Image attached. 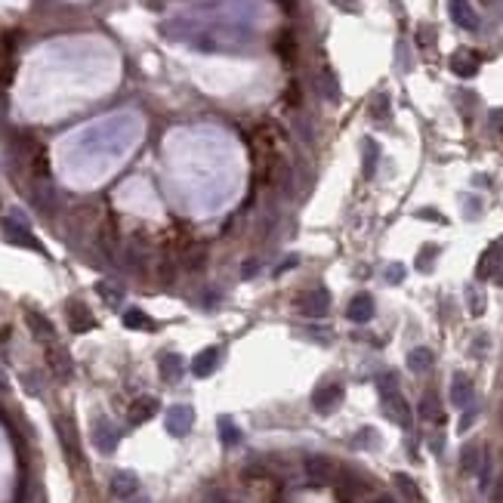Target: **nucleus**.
Here are the masks:
<instances>
[{"label": "nucleus", "instance_id": "f257e3e1", "mask_svg": "<svg viewBox=\"0 0 503 503\" xmlns=\"http://www.w3.org/2000/svg\"><path fill=\"white\" fill-rule=\"evenodd\" d=\"M380 401H383V411H386V417H389L392 423H398L401 429L411 426V408H408L405 395H401L392 373L380 377Z\"/></svg>", "mask_w": 503, "mask_h": 503}, {"label": "nucleus", "instance_id": "f03ea898", "mask_svg": "<svg viewBox=\"0 0 503 503\" xmlns=\"http://www.w3.org/2000/svg\"><path fill=\"white\" fill-rule=\"evenodd\" d=\"M297 309L303 315H312V318H321V315L330 309V293L325 291V287H309V291L303 293H297Z\"/></svg>", "mask_w": 503, "mask_h": 503}, {"label": "nucleus", "instance_id": "7ed1b4c3", "mask_svg": "<svg viewBox=\"0 0 503 503\" xmlns=\"http://www.w3.org/2000/svg\"><path fill=\"white\" fill-rule=\"evenodd\" d=\"M93 444H96V451L99 454H111L114 448H118V442H121V433H118V426L109 420V417H96L93 420Z\"/></svg>", "mask_w": 503, "mask_h": 503}, {"label": "nucleus", "instance_id": "20e7f679", "mask_svg": "<svg viewBox=\"0 0 503 503\" xmlns=\"http://www.w3.org/2000/svg\"><path fill=\"white\" fill-rule=\"evenodd\" d=\"M56 435H59V444H62V454L71 466L81 463V444H77V433H75V423L68 417H56Z\"/></svg>", "mask_w": 503, "mask_h": 503}, {"label": "nucleus", "instance_id": "39448f33", "mask_svg": "<svg viewBox=\"0 0 503 503\" xmlns=\"http://www.w3.org/2000/svg\"><path fill=\"white\" fill-rule=\"evenodd\" d=\"M192 423H195V411H192L189 405H173V408L167 411V417H164V426H167V433L176 435V438L189 435Z\"/></svg>", "mask_w": 503, "mask_h": 503}, {"label": "nucleus", "instance_id": "423d86ee", "mask_svg": "<svg viewBox=\"0 0 503 503\" xmlns=\"http://www.w3.org/2000/svg\"><path fill=\"white\" fill-rule=\"evenodd\" d=\"M500 265H503V238H497V241L491 244V247L485 250V254L479 256L476 278H479V281H485V278H494V275H497Z\"/></svg>", "mask_w": 503, "mask_h": 503}, {"label": "nucleus", "instance_id": "0eeeda50", "mask_svg": "<svg viewBox=\"0 0 503 503\" xmlns=\"http://www.w3.org/2000/svg\"><path fill=\"white\" fill-rule=\"evenodd\" d=\"M65 318H68V327L75 330V334H84V330H93V315H90V309L81 303V300H68L65 303Z\"/></svg>", "mask_w": 503, "mask_h": 503}, {"label": "nucleus", "instance_id": "6e6552de", "mask_svg": "<svg viewBox=\"0 0 503 503\" xmlns=\"http://www.w3.org/2000/svg\"><path fill=\"white\" fill-rule=\"evenodd\" d=\"M343 401V386L340 383H327V386H321L318 392L312 395V408L318 414H330L336 405Z\"/></svg>", "mask_w": 503, "mask_h": 503}, {"label": "nucleus", "instance_id": "1a4fd4ad", "mask_svg": "<svg viewBox=\"0 0 503 503\" xmlns=\"http://www.w3.org/2000/svg\"><path fill=\"white\" fill-rule=\"evenodd\" d=\"M346 315H349V321H355V325H368V321L373 318V297L368 291L355 293V297L349 300Z\"/></svg>", "mask_w": 503, "mask_h": 503}, {"label": "nucleus", "instance_id": "9d476101", "mask_svg": "<svg viewBox=\"0 0 503 503\" xmlns=\"http://www.w3.org/2000/svg\"><path fill=\"white\" fill-rule=\"evenodd\" d=\"M219 368V349L217 346H207V349H201L195 358H192V373H195V377H210L213 371Z\"/></svg>", "mask_w": 503, "mask_h": 503}, {"label": "nucleus", "instance_id": "9b49d317", "mask_svg": "<svg viewBox=\"0 0 503 503\" xmlns=\"http://www.w3.org/2000/svg\"><path fill=\"white\" fill-rule=\"evenodd\" d=\"M451 405L454 408H470L472 405V380L466 373H454L451 377Z\"/></svg>", "mask_w": 503, "mask_h": 503}, {"label": "nucleus", "instance_id": "f8f14e48", "mask_svg": "<svg viewBox=\"0 0 503 503\" xmlns=\"http://www.w3.org/2000/svg\"><path fill=\"white\" fill-rule=\"evenodd\" d=\"M451 19H454L463 31H476L479 28V13L470 6V0H451Z\"/></svg>", "mask_w": 503, "mask_h": 503}, {"label": "nucleus", "instance_id": "ddd939ff", "mask_svg": "<svg viewBox=\"0 0 503 503\" xmlns=\"http://www.w3.org/2000/svg\"><path fill=\"white\" fill-rule=\"evenodd\" d=\"M136 491H139V479H136L133 472L121 470L111 476V494L118 500H130V497H136Z\"/></svg>", "mask_w": 503, "mask_h": 503}, {"label": "nucleus", "instance_id": "4468645a", "mask_svg": "<svg viewBox=\"0 0 503 503\" xmlns=\"http://www.w3.org/2000/svg\"><path fill=\"white\" fill-rule=\"evenodd\" d=\"M25 325L31 327V334L38 336V340H47V343H49V340L56 336L53 321H49L44 312H38V309H28V312H25Z\"/></svg>", "mask_w": 503, "mask_h": 503}, {"label": "nucleus", "instance_id": "2eb2a0df", "mask_svg": "<svg viewBox=\"0 0 503 503\" xmlns=\"http://www.w3.org/2000/svg\"><path fill=\"white\" fill-rule=\"evenodd\" d=\"M157 368H161L164 383H179V380H183V371H185V362H183V355H176V352H167V355H161Z\"/></svg>", "mask_w": 503, "mask_h": 503}, {"label": "nucleus", "instance_id": "dca6fc26", "mask_svg": "<svg viewBox=\"0 0 503 503\" xmlns=\"http://www.w3.org/2000/svg\"><path fill=\"white\" fill-rule=\"evenodd\" d=\"M3 235H6V241H13V244H22V247L28 250H38V241L31 238V232L22 226V222H16V219H3Z\"/></svg>", "mask_w": 503, "mask_h": 503}, {"label": "nucleus", "instance_id": "f3484780", "mask_svg": "<svg viewBox=\"0 0 503 503\" xmlns=\"http://www.w3.org/2000/svg\"><path fill=\"white\" fill-rule=\"evenodd\" d=\"M155 414H157V398H152V395H142L130 405V423H146Z\"/></svg>", "mask_w": 503, "mask_h": 503}, {"label": "nucleus", "instance_id": "a211bd4d", "mask_svg": "<svg viewBox=\"0 0 503 503\" xmlns=\"http://www.w3.org/2000/svg\"><path fill=\"white\" fill-rule=\"evenodd\" d=\"M451 68H454L460 77H472L479 71V56L470 53V49H460V53H454V59H451Z\"/></svg>", "mask_w": 503, "mask_h": 503}, {"label": "nucleus", "instance_id": "6ab92c4d", "mask_svg": "<svg viewBox=\"0 0 503 503\" xmlns=\"http://www.w3.org/2000/svg\"><path fill=\"white\" fill-rule=\"evenodd\" d=\"M47 358H49V368H53V373H56L59 380H68V377H71V358H68L65 349L49 346V349H47Z\"/></svg>", "mask_w": 503, "mask_h": 503}, {"label": "nucleus", "instance_id": "aec40b11", "mask_svg": "<svg viewBox=\"0 0 503 503\" xmlns=\"http://www.w3.org/2000/svg\"><path fill=\"white\" fill-rule=\"evenodd\" d=\"M433 362H435V355H433V349H426V346L408 352V368H411L414 373H426L429 368H433Z\"/></svg>", "mask_w": 503, "mask_h": 503}, {"label": "nucleus", "instance_id": "412c9836", "mask_svg": "<svg viewBox=\"0 0 503 503\" xmlns=\"http://www.w3.org/2000/svg\"><path fill=\"white\" fill-rule=\"evenodd\" d=\"M481 454H485V451H481L479 444H466V448L460 451V470H463V472H476L479 463H481Z\"/></svg>", "mask_w": 503, "mask_h": 503}, {"label": "nucleus", "instance_id": "4be33fe9", "mask_svg": "<svg viewBox=\"0 0 503 503\" xmlns=\"http://www.w3.org/2000/svg\"><path fill=\"white\" fill-rule=\"evenodd\" d=\"M395 485H398V491L405 494L411 503H423V497H420V488H417V481L411 479V476H405V472H395Z\"/></svg>", "mask_w": 503, "mask_h": 503}, {"label": "nucleus", "instance_id": "5701e85b", "mask_svg": "<svg viewBox=\"0 0 503 503\" xmlns=\"http://www.w3.org/2000/svg\"><path fill=\"white\" fill-rule=\"evenodd\" d=\"M124 325L127 327H133V330H152L155 327V321L148 318L142 309H127L124 312Z\"/></svg>", "mask_w": 503, "mask_h": 503}, {"label": "nucleus", "instance_id": "b1692460", "mask_svg": "<svg viewBox=\"0 0 503 503\" xmlns=\"http://www.w3.org/2000/svg\"><path fill=\"white\" fill-rule=\"evenodd\" d=\"M219 435H222V444H238L241 442V429L232 423V417H219Z\"/></svg>", "mask_w": 503, "mask_h": 503}, {"label": "nucleus", "instance_id": "393cba45", "mask_svg": "<svg viewBox=\"0 0 503 503\" xmlns=\"http://www.w3.org/2000/svg\"><path fill=\"white\" fill-rule=\"evenodd\" d=\"M420 417L423 420H438L442 417V408H438V395L435 392H426L420 401Z\"/></svg>", "mask_w": 503, "mask_h": 503}, {"label": "nucleus", "instance_id": "a878e982", "mask_svg": "<svg viewBox=\"0 0 503 503\" xmlns=\"http://www.w3.org/2000/svg\"><path fill=\"white\" fill-rule=\"evenodd\" d=\"M377 157H380L377 142L364 139V176H373V170H377Z\"/></svg>", "mask_w": 503, "mask_h": 503}, {"label": "nucleus", "instance_id": "bb28decb", "mask_svg": "<svg viewBox=\"0 0 503 503\" xmlns=\"http://www.w3.org/2000/svg\"><path fill=\"white\" fill-rule=\"evenodd\" d=\"M466 306L472 315H485V293L479 287H466Z\"/></svg>", "mask_w": 503, "mask_h": 503}, {"label": "nucleus", "instance_id": "cd10ccee", "mask_svg": "<svg viewBox=\"0 0 503 503\" xmlns=\"http://www.w3.org/2000/svg\"><path fill=\"white\" fill-rule=\"evenodd\" d=\"M306 470H309V476L325 479L327 472H330V463H327L325 457H309V460H306Z\"/></svg>", "mask_w": 503, "mask_h": 503}, {"label": "nucleus", "instance_id": "c85d7f7f", "mask_svg": "<svg viewBox=\"0 0 503 503\" xmlns=\"http://www.w3.org/2000/svg\"><path fill=\"white\" fill-rule=\"evenodd\" d=\"M433 256H438V247H435V244H426V247L420 250V256H417V269H420V272H429V269H433V263H429Z\"/></svg>", "mask_w": 503, "mask_h": 503}, {"label": "nucleus", "instance_id": "c756f323", "mask_svg": "<svg viewBox=\"0 0 503 503\" xmlns=\"http://www.w3.org/2000/svg\"><path fill=\"white\" fill-rule=\"evenodd\" d=\"M371 114L377 121H383L386 114H389V96H386V93H377V99H373V105H371Z\"/></svg>", "mask_w": 503, "mask_h": 503}, {"label": "nucleus", "instance_id": "7c9ffc66", "mask_svg": "<svg viewBox=\"0 0 503 503\" xmlns=\"http://www.w3.org/2000/svg\"><path fill=\"white\" fill-rule=\"evenodd\" d=\"M321 77H325V93H327V99H340V87H336V81H334V75H330V68L321 71Z\"/></svg>", "mask_w": 503, "mask_h": 503}, {"label": "nucleus", "instance_id": "2f4dec72", "mask_svg": "<svg viewBox=\"0 0 503 503\" xmlns=\"http://www.w3.org/2000/svg\"><path fill=\"white\" fill-rule=\"evenodd\" d=\"M401 278H405V265H401V263H392L389 269H386V281H389V284H398Z\"/></svg>", "mask_w": 503, "mask_h": 503}, {"label": "nucleus", "instance_id": "473e14b6", "mask_svg": "<svg viewBox=\"0 0 503 503\" xmlns=\"http://www.w3.org/2000/svg\"><path fill=\"white\" fill-rule=\"evenodd\" d=\"M256 272H260V260H247L244 263V269H241V278H254Z\"/></svg>", "mask_w": 503, "mask_h": 503}, {"label": "nucleus", "instance_id": "72a5a7b5", "mask_svg": "<svg viewBox=\"0 0 503 503\" xmlns=\"http://www.w3.org/2000/svg\"><path fill=\"white\" fill-rule=\"evenodd\" d=\"M297 263H300V256H297V254H291V256H284V260H281V265H278V269H275V275H281V272H287V269H293V265H297Z\"/></svg>", "mask_w": 503, "mask_h": 503}, {"label": "nucleus", "instance_id": "f704fd0d", "mask_svg": "<svg viewBox=\"0 0 503 503\" xmlns=\"http://www.w3.org/2000/svg\"><path fill=\"white\" fill-rule=\"evenodd\" d=\"M491 497H494V503H503V472H500V479L494 481V491H491Z\"/></svg>", "mask_w": 503, "mask_h": 503}, {"label": "nucleus", "instance_id": "c9c22d12", "mask_svg": "<svg viewBox=\"0 0 503 503\" xmlns=\"http://www.w3.org/2000/svg\"><path fill=\"white\" fill-rule=\"evenodd\" d=\"M476 420V411H466V417L463 420H460V429H470V423Z\"/></svg>", "mask_w": 503, "mask_h": 503}, {"label": "nucleus", "instance_id": "e433bc0d", "mask_svg": "<svg viewBox=\"0 0 503 503\" xmlns=\"http://www.w3.org/2000/svg\"><path fill=\"white\" fill-rule=\"evenodd\" d=\"M334 3H340V6H346L349 13H358V3L355 0H334Z\"/></svg>", "mask_w": 503, "mask_h": 503}, {"label": "nucleus", "instance_id": "4c0bfd02", "mask_svg": "<svg viewBox=\"0 0 503 503\" xmlns=\"http://www.w3.org/2000/svg\"><path fill=\"white\" fill-rule=\"evenodd\" d=\"M278 3H281L287 13H297V0H278Z\"/></svg>", "mask_w": 503, "mask_h": 503}, {"label": "nucleus", "instance_id": "58836bf2", "mask_svg": "<svg viewBox=\"0 0 503 503\" xmlns=\"http://www.w3.org/2000/svg\"><path fill=\"white\" fill-rule=\"evenodd\" d=\"M494 284H497V287H503V265L497 269V275H494Z\"/></svg>", "mask_w": 503, "mask_h": 503}, {"label": "nucleus", "instance_id": "ea45409f", "mask_svg": "<svg viewBox=\"0 0 503 503\" xmlns=\"http://www.w3.org/2000/svg\"><path fill=\"white\" fill-rule=\"evenodd\" d=\"M136 503H148V500H136Z\"/></svg>", "mask_w": 503, "mask_h": 503}]
</instances>
